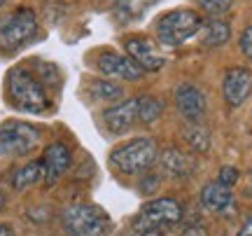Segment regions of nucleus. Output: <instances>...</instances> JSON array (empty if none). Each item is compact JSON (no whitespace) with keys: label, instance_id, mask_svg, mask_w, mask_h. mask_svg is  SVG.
Listing matches in <instances>:
<instances>
[{"label":"nucleus","instance_id":"1","mask_svg":"<svg viewBox=\"0 0 252 236\" xmlns=\"http://www.w3.org/2000/svg\"><path fill=\"white\" fill-rule=\"evenodd\" d=\"M5 89H7V101L21 112L42 115L52 105L45 84L24 68H12L9 70L7 80H5Z\"/></svg>","mask_w":252,"mask_h":236},{"label":"nucleus","instance_id":"2","mask_svg":"<svg viewBox=\"0 0 252 236\" xmlns=\"http://www.w3.org/2000/svg\"><path fill=\"white\" fill-rule=\"evenodd\" d=\"M63 229L70 236H105L112 220L96 203H70L61 213Z\"/></svg>","mask_w":252,"mask_h":236},{"label":"nucleus","instance_id":"3","mask_svg":"<svg viewBox=\"0 0 252 236\" xmlns=\"http://www.w3.org/2000/svg\"><path fill=\"white\" fill-rule=\"evenodd\" d=\"M201 26H203V19L196 9H171L157 21V40L166 47H180L189 37L196 35Z\"/></svg>","mask_w":252,"mask_h":236},{"label":"nucleus","instance_id":"4","mask_svg":"<svg viewBox=\"0 0 252 236\" xmlns=\"http://www.w3.org/2000/svg\"><path fill=\"white\" fill-rule=\"evenodd\" d=\"M159 155V147L152 138H131L126 140L124 145L115 147L110 152V164L117 169V171L126 173V175H133V173L147 171Z\"/></svg>","mask_w":252,"mask_h":236},{"label":"nucleus","instance_id":"5","mask_svg":"<svg viewBox=\"0 0 252 236\" xmlns=\"http://www.w3.org/2000/svg\"><path fill=\"white\" fill-rule=\"evenodd\" d=\"M182 220V206L180 201L171 199V197H161V199L147 201L143 208L138 210L133 218V232L138 236L152 234V232H161L166 227H173Z\"/></svg>","mask_w":252,"mask_h":236},{"label":"nucleus","instance_id":"6","mask_svg":"<svg viewBox=\"0 0 252 236\" xmlns=\"http://www.w3.org/2000/svg\"><path fill=\"white\" fill-rule=\"evenodd\" d=\"M37 33V17L31 7H19L5 19H0V49L17 52L31 42Z\"/></svg>","mask_w":252,"mask_h":236},{"label":"nucleus","instance_id":"7","mask_svg":"<svg viewBox=\"0 0 252 236\" xmlns=\"http://www.w3.org/2000/svg\"><path fill=\"white\" fill-rule=\"evenodd\" d=\"M40 143V129L28 122H5L0 127V159L24 157Z\"/></svg>","mask_w":252,"mask_h":236},{"label":"nucleus","instance_id":"8","mask_svg":"<svg viewBox=\"0 0 252 236\" xmlns=\"http://www.w3.org/2000/svg\"><path fill=\"white\" fill-rule=\"evenodd\" d=\"M252 94V70L243 68V66H236L229 68L222 80V96H224L226 105L229 108H241L245 101L250 99Z\"/></svg>","mask_w":252,"mask_h":236},{"label":"nucleus","instance_id":"9","mask_svg":"<svg viewBox=\"0 0 252 236\" xmlns=\"http://www.w3.org/2000/svg\"><path fill=\"white\" fill-rule=\"evenodd\" d=\"M124 49H126V54H128V59H131L143 73H157V70H161L163 64H166V59L159 54V49H157L154 42H150L147 37H140V35L126 37Z\"/></svg>","mask_w":252,"mask_h":236},{"label":"nucleus","instance_id":"10","mask_svg":"<svg viewBox=\"0 0 252 236\" xmlns=\"http://www.w3.org/2000/svg\"><path fill=\"white\" fill-rule=\"evenodd\" d=\"M175 105H178V112L189 124H198L206 115V96L191 82H185L175 89Z\"/></svg>","mask_w":252,"mask_h":236},{"label":"nucleus","instance_id":"11","mask_svg":"<svg viewBox=\"0 0 252 236\" xmlns=\"http://www.w3.org/2000/svg\"><path fill=\"white\" fill-rule=\"evenodd\" d=\"M103 122H105L110 134H115V136H122L128 129H133L135 124H140L138 122V99H126L110 105L103 112Z\"/></svg>","mask_w":252,"mask_h":236},{"label":"nucleus","instance_id":"12","mask_svg":"<svg viewBox=\"0 0 252 236\" xmlns=\"http://www.w3.org/2000/svg\"><path fill=\"white\" fill-rule=\"evenodd\" d=\"M42 180L47 185H56L70 169V150L65 143H52L42 155Z\"/></svg>","mask_w":252,"mask_h":236},{"label":"nucleus","instance_id":"13","mask_svg":"<svg viewBox=\"0 0 252 236\" xmlns=\"http://www.w3.org/2000/svg\"><path fill=\"white\" fill-rule=\"evenodd\" d=\"M98 70L108 77H119V80H126V82H135L143 77V70L128 59V56H122V54H115V52H103L98 56Z\"/></svg>","mask_w":252,"mask_h":236},{"label":"nucleus","instance_id":"14","mask_svg":"<svg viewBox=\"0 0 252 236\" xmlns=\"http://www.w3.org/2000/svg\"><path fill=\"white\" fill-rule=\"evenodd\" d=\"M201 203L203 208L210 213H226V210L234 206V192L220 185V182H208L206 187L201 190Z\"/></svg>","mask_w":252,"mask_h":236},{"label":"nucleus","instance_id":"15","mask_svg":"<svg viewBox=\"0 0 252 236\" xmlns=\"http://www.w3.org/2000/svg\"><path fill=\"white\" fill-rule=\"evenodd\" d=\"M161 166L163 171L173 175V178H189L191 173L196 171L194 157L182 152V150H175V147H168V150L161 152Z\"/></svg>","mask_w":252,"mask_h":236},{"label":"nucleus","instance_id":"16","mask_svg":"<svg viewBox=\"0 0 252 236\" xmlns=\"http://www.w3.org/2000/svg\"><path fill=\"white\" fill-rule=\"evenodd\" d=\"M198 33H201V42L206 47H222L229 42L231 28L224 19H208V21H203Z\"/></svg>","mask_w":252,"mask_h":236},{"label":"nucleus","instance_id":"17","mask_svg":"<svg viewBox=\"0 0 252 236\" xmlns=\"http://www.w3.org/2000/svg\"><path fill=\"white\" fill-rule=\"evenodd\" d=\"M40 180H42V162L40 159L24 164V166H19L17 171L12 173V187L17 192L28 190L31 185H37Z\"/></svg>","mask_w":252,"mask_h":236},{"label":"nucleus","instance_id":"18","mask_svg":"<svg viewBox=\"0 0 252 236\" xmlns=\"http://www.w3.org/2000/svg\"><path fill=\"white\" fill-rule=\"evenodd\" d=\"M163 103L154 96H140L138 99V122L140 124H152L161 117Z\"/></svg>","mask_w":252,"mask_h":236},{"label":"nucleus","instance_id":"19","mask_svg":"<svg viewBox=\"0 0 252 236\" xmlns=\"http://www.w3.org/2000/svg\"><path fill=\"white\" fill-rule=\"evenodd\" d=\"M157 0H119L117 2V17L119 21H133L140 14L147 12V7H152Z\"/></svg>","mask_w":252,"mask_h":236},{"label":"nucleus","instance_id":"20","mask_svg":"<svg viewBox=\"0 0 252 236\" xmlns=\"http://www.w3.org/2000/svg\"><path fill=\"white\" fill-rule=\"evenodd\" d=\"M89 94L96 101H119L124 96V89L110 80H94L89 82Z\"/></svg>","mask_w":252,"mask_h":236},{"label":"nucleus","instance_id":"21","mask_svg":"<svg viewBox=\"0 0 252 236\" xmlns=\"http://www.w3.org/2000/svg\"><path fill=\"white\" fill-rule=\"evenodd\" d=\"M185 138H187L189 147L196 150V152H208L210 150V131L206 127H201V124H189L187 131H185Z\"/></svg>","mask_w":252,"mask_h":236},{"label":"nucleus","instance_id":"22","mask_svg":"<svg viewBox=\"0 0 252 236\" xmlns=\"http://www.w3.org/2000/svg\"><path fill=\"white\" fill-rule=\"evenodd\" d=\"M231 5H234V0H198V9L210 17H220V14L229 12Z\"/></svg>","mask_w":252,"mask_h":236},{"label":"nucleus","instance_id":"23","mask_svg":"<svg viewBox=\"0 0 252 236\" xmlns=\"http://www.w3.org/2000/svg\"><path fill=\"white\" fill-rule=\"evenodd\" d=\"M217 182L231 190L236 182H238V169H236V166H222L220 173H217Z\"/></svg>","mask_w":252,"mask_h":236},{"label":"nucleus","instance_id":"24","mask_svg":"<svg viewBox=\"0 0 252 236\" xmlns=\"http://www.w3.org/2000/svg\"><path fill=\"white\" fill-rule=\"evenodd\" d=\"M238 45H241V52H243L248 59L252 61V26H248L238 37Z\"/></svg>","mask_w":252,"mask_h":236},{"label":"nucleus","instance_id":"25","mask_svg":"<svg viewBox=\"0 0 252 236\" xmlns=\"http://www.w3.org/2000/svg\"><path fill=\"white\" fill-rule=\"evenodd\" d=\"M236 236H252V215L241 225V229H238V234Z\"/></svg>","mask_w":252,"mask_h":236},{"label":"nucleus","instance_id":"26","mask_svg":"<svg viewBox=\"0 0 252 236\" xmlns=\"http://www.w3.org/2000/svg\"><path fill=\"white\" fill-rule=\"evenodd\" d=\"M0 236H17V234H14V229L7 227L5 222H0Z\"/></svg>","mask_w":252,"mask_h":236},{"label":"nucleus","instance_id":"27","mask_svg":"<svg viewBox=\"0 0 252 236\" xmlns=\"http://www.w3.org/2000/svg\"><path fill=\"white\" fill-rule=\"evenodd\" d=\"M2 206H5V197H2V192H0V210H2Z\"/></svg>","mask_w":252,"mask_h":236},{"label":"nucleus","instance_id":"28","mask_svg":"<svg viewBox=\"0 0 252 236\" xmlns=\"http://www.w3.org/2000/svg\"><path fill=\"white\" fill-rule=\"evenodd\" d=\"M248 185H250V194H252V171H250V175H248Z\"/></svg>","mask_w":252,"mask_h":236},{"label":"nucleus","instance_id":"29","mask_svg":"<svg viewBox=\"0 0 252 236\" xmlns=\"http://www.w3.org/2000/svg\"><path fill=\"white\" fill-rule=\"evenodd\" d=\"M2 5H5V0H0V7H2Z\"/></svg>","mask_w":252,"mask_h":236}]
</instances>
